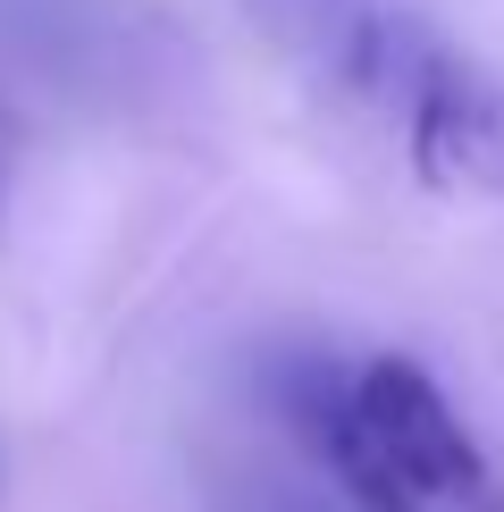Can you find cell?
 <instances>
[{
  "label": "cell",
  "instance_id": "cell-1",
  "mask_svg": "<svg viewBox=\"0 0 504 512\" xmlns=\"http://www.w3.org/2000/svg\"><path fill=\"white\" fill-rule=\"evenodd\" d=\"M278 403L362 512H504L488 454L437 395V378L404 353L353 361V370L303 353L286 361Z\"/></svg>",
  "mask_w": 504,
  "mask_h": 512
},
{
  "label": "cell",
  "instance_id": "cell-3",
  "mask_svg": "<svg viewBox=\"0 0 504 512\" xmlns=\"http://www.w3.org/2000/svg\"><path fill=\"white\" fill-rule=\"evenodd\" d=\"M0 194H9V143H0Z\"/></svg>",
  "mask_w": 504,
  "mask_h": 512
},
{
  "label": "cell",
  "instance_id": "cell-2",
  "mask_svg": "<svg viewBox=\"0 0 504 512\" xmlns=\"http://www.w3.org/2000/svg\"><path fill=\"white\" fill-rule=\"evenodd\" d=\"M328 59L395 135L420 177L504 202V84L387 0H328Z\"/></svg>",
  "mask_w": 504,
  "mask_h": 512
}]
</instances>
